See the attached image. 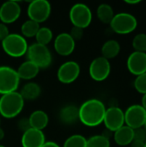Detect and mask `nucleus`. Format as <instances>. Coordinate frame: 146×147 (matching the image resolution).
I'll list each match as a JSON object with an SVG mask.
<instances>
[{"label": "nucleus", "instance_id": "obj_1", "mask_svg": "<svg viewBox=\"0 0 146 147\" xmlns=\"http://www.w3.org/2000/svg\"><path fill=\"white\" fill-rule=\"evenodd\" d=\"M106 107L98 99H89L78 108L79 121L86 127H95L103 122Z\"/></svg>", "mask_w": 146, "mask_h": 147}, {"label": "nucleus", "instance_id": "obj_2", "mask_svg": "<svg viewBox=\"0 0 146 147\" xmlns=\"http://www.w3.org/2000/svg\"><path fill=\"white\" fill-rule=\"evenodd\" d=\"M24 99L20 92L14 91L0 97V115L6 119L16 117L23 109Z\"/></svg>", "mask_w": 146, "mask_h": 147}, {"label": "nucleus", "instance_id": "obj_3", "mask_svg": "<svg viewBox=\"0 0 146 147\" xmlns=\"http://www.w3.org/2000/svg\"><path fill=\"white\" fill-rule=\"evenodd\" d=\"M1 44L4 53L12 58L22 57L28 47L26 39L19 34H9Z\"/></svg>", "mask_w": 146, "mask_h": 147}, {"label": "nucleus", "instance_id": "obj_4", "mask_svg": "<svg viewBox=\"0 0 146 147\" xmlns=\"http://www.w3.org/2000/svg\"><path fill=\"white\" fill-rule=\"evenodd\" d=\"M26 54L28 60L35 64L40 69L49 67L52 61V56L47 46H43L36 42L28 46Z\"/></svg>", "mask_w": 146, "mask_h": 147}, {"label": "nucleus", "instance_id": "obj_5", "mask_svg": "<svg viewBox=\"0 0 146 147\" xmlns=\"http://www.w3.org/2000/svg\"><path fill=\"white\" fill-rule=\"evenodd\" d=\"M109 25L114 33L119 34H128L136 29L138 21L133 15L127 12H120L114 15Z\"/></svg>", "mask_w": 146, "mask_h": 147}, {"label": "nucleus", "instance_id": "obj_6", "mask_svg": "<svg viewBox=\"0 0 146 147\" xmlns=\"http://www.w3.org/2000/svg\"><path fill=\"white\" fill-rule=\"evenodd\" d=\"M69 17L73 27L84 29L88 28L92 22V12L88 5L78 3L71 8Z\"/></svg>", "mask_w": 146, "mask_h": 147}, {"label": "nucleus", "instance_id": "obj_7", "mask_svg": "<svg viewBox=\"0 0 146 147\" xmlns=\"http://www.w3.org/2000/svg\"><path fill=\"white\" fill-rule=\"evenodd\" d=\"M20 84V78L16 70L12 67L0 66V95H5L10 92L17 91Z\"/></svg>", "mask_w": 146, "mask_h": 147}, {"label": "nucleus", "instance_id": "obj_8", "mask_svg": "<svg viewBox=\"0 0 146 147\" xmlns=\"http://www.w3.org/2000/svg\"><path fill=\"white\" fill-rule=\"evenodd\" d=\"M52 11L51 3L46 0H34L31 1L27 9L28 19L40 24L46 22Z\"/></svg>", "mask_w": 146, "mask_h": 147}, {"label": "nucleus", "instance_id": "obj_9", "mask_svg": "<svg viewBox=\"0 0 146 147\" xmlns=\"http://www.w3.org/2000/svg\"><path fill=\"white\" fill-rule=\"evenodd\" d=\"M125 114L126 126L137 129L143 127L146 121V110L141 104H133L127 108Z\"/></svg>", "mask_w": 146, "mask_h": 147}, {"label": "nucleus", "instance_id": "obj_10", "mask_svg": "<svg viewBox=\"0 0 146 147\" xmlns=\"http://www.w3.org/2000/svg\"><path fill=\"white\" fill-rule=\"evenodd\" d=\"M111 72V65L108 59L100 56L92 60L89 67L90 78L96 81L102 82L106 80Z\"/></svg>", "mask_w": 146, "mask_h": 147}, {"label": "nucleus", "instance_id": "obj_11", "mask_svg": "<svg viewBox=\"0 0 146 147\" xmlns=\"http://www.w3.org/2000/svg\"><path fill=\"white\" fill-rule=\"evenodd\" d=\"M81 68L77 62L70 60L63 63L58 69L57 77L60 83L70 84L75 82L80 75Z\"/></svg>", "mask_w": 146, "mask_h": 147}, {"label": "nucleus", "instance_id": "obj_12", "mask_svg": "<svg viewBox=\"0 0 146 147\" xmlns=\"http://www.w3.org/2000/svg\"><path fill=\"white\" fill-rule=\"evenodd\" d=\"M103 123L108 131L114 133L125 124L124 111L119 107H110L107 109Z\"/></svg>", "mask_w": 146, "mask_h": 147}, {"label": "nucleus", "instance_id": "obj_13", "mask_svg": "<svg viewBox=\"0 0 146 147\" xmlns=\"http://www.w3.org/2000/svg\"><path fill=\"white\" fill-rule=\"evenodd\" d=\"M22 9L18 2L9 0L0 6V21L4 24L15 22L21 16Z\"/></svg>", "mask_w": 146, "mask_h": 147}, {"label": "nucleus", "instance_id": "obj_14", "mask_svg": "<svg viewBox=\"0 0 146 147\" xmlns=\"http://www.w3.org/2000/svg\"><path fill=\"white\" fill-rule=\"evenodd\" d=\"M76 47V41L72 39L69 33L59 34L53 41V47L56 53L60 56L71 55Z\"/></svg>", "mask_w": 146, "mask_h": 147}, {"label": "nucleus", "instance_id": "obj_15", "mask_svg": "<svg viewBox=\"0 0 146 147\" xmlns=\"http://www.w3.org/2000/svg\"><path fill=\"white\" fill-rule=\"evenodd\" d=\"M126 66L128 71L135 76L146 72V53L137 51L132 53L127 58Z\"/></svg>", "mask_w": 146, "mask_h": 147}, {"label": "nucleus", "instance_id": "obj_16", "mask_svg": "<svg viewBox=\"0 0 146 147\" xmlns=\"http://www.w3.org/2000/svg\"><path fill=\"white\" fill-rule=\"evenodd\" d=\"M21 143L22 147H42L46 143L45 134L43 131L30 127L23 132Z\"/></svg>", "mask_w": 146, "mask_h": 147}, {"label": "nucleus", "instance_id": "obj_17", "mask_svg": "<svg viewBox=\"0 0 146 147\" xmlns=\"http://www.w3.org/2000/svg\"><path fill=\"white\" fill-rule=\"evenodd\" d=\"M40 70V69L35 64L29 60H27L19 65L16 70V72L20 80H31L37 77Z\"/></svg>", "mask_w": 146, "mask_h": 147}, {"label": "nucleus", "instance_id": "obj_18", "mask_svg": "<svg viewBox=\"0 0 146 147\" xmlns=\"http://www.w3.org/2000/svg\"><path fill=\"white\" fill-rule=\"evenodd\" d=\"M133 129L125 125L115 131L114 134V141L120 146H126L131 145L133 140Z\"/></svg>", "mask_w": 146, "mask_h": 147}, {"label": "nucleus", "instance_id": "obj_19", "mask_svg": "<svg viewBox=\"0 0 146 147\" xmlns=\"http://www.w3.org/2000/svg\"><path fill=\"white\" fill-rule=\"evenodd\" d=\"M59 120L65 125H72L79 121L78 108L75 105H66L59 111Z\"/></svg>", "mask_w": 146, "mask_h": 147}, {"label": "nucleus", "instance_id": "obj_20", "mask_svg": "<svg viewBox=\"0 0 146 147\" xmlns=\"http://www.w3.org/2000/svg\"><path fill=\"white\" fill-rule=\"evenodd\" d=\"M28 121L31 128L42 131L47 127L49 122V117L45 111L35 110L29 115Z\"/></svg>", "mask_w": 146, "mask_h": 147}, {"label": "nucleus", "instance_id": "obj_21", "mask_svg": "<svg viewBox=\"0 0 146 147\" xmlns=\"http://www.w3.org/2000/svg\"><path fill=\"white\" fill-rule=\"evenodd\" d=\"M40 93H41L40 86L34 82L27 83L26 84L22 86L20 91V94L24 99V101L25 100H29V101L35 100L40 96Z\"/></svg>", "mask_w": 146, "mask_h": 147}, {"label": "nucleus", "instance_id": "obj_22", "mask_svg": "<svg viewBox=\"0 0 146 147\" xmlns=\"http://www.w3.org/2000/svg\"><path fill=\"white\" fill-rule=\"evenodd\" d=\"M102 57L111 59L117 57L120 52V45L115 40H107L102 47Z\"/></svg>", "mask_w": 146, "mask_h": 147}, {"label": "nucleus", "instance_id": "obj_23", "mask_svg": "<svg viewBox=\"0 0 146 147\" xmlns=\"http://www.w3.org/2000/svg\"><path fill=\"white\" fill-rule=\"evenodd\" d=\"M96 15L98 19L105 24H110L114 16V12L112 6L108 3H102L97 7Z\"/></svg>", "mask_w": 146, "mask_h": 147}, {"label": "nucleus", "instance_id": "obj_24", "mask_svg": "<svg viewBox=\"0 0 146 147\" xmlns=\"http://www.w3.org/2000/svg\"><path fill=\"white\" fill-rule=\"evenodd\" d=\"M40 24L34 21H32L30 19L25 21L22 26H21V33L22 35L26 38H32L35 37L38 30L40 29Z\"/></svg>", "mask_w": 146, "mask_h": 147}, {"label": "nucleus", "instance_id": "obj_25", "mask_svg": "<svg viewBox=\"0 0 146 147\" xmlns=\"http://www.w3.org/2000/svg\"><path fill=\"white\" fill-rule=\"evenodd\" d=\"M52 38H53L52 31L47 27L40 28V29L38 30L35 35L36 43L43 46H47L52 40Z\"/></svg>", "mask_w": 146, "mask_h": 147}, {"label": "nucleus", "instance_id": "obj_26", "mask_svg": "<svg viewBox=\"0 0 146 147\" xmlns=\"http://www.w3.org/2000/svg\"><path fill=\"white\" fill-rule=\"evenodd\" d=\"M87 139L81 134H73L68 137L63 147H86Z\"/></svg>", "mask_w": 146, "mask_h": 147}, {"label": "nucleus", "instance_id": "obj_27", "mask_svg": "<svg viewBox=\"0 0 146 147\" xmlns=\"http://www.w3.org/2000/svg\"><path fill=\"white\" fill-rule=\"evenodd\" d=\"M86 147H110V141L102 134L94 135L87 140Z\"/></svg>", "mask_w": 146, "mask_h": 147}, {"label": "nucleus", "instance_id": "obj_28", "mask_svg": "<svg viewBox=\"0 0 146 147\" xmlns=\"http://www.w3.org/2000/svg\"><path fill=\"white\" fill-rule=\"evenodd\" d=\"M132 44L135 51L146 53V34L141 33L136 34L133 40Z\"/></svg>", "mask_w": 146, "mask_h": 147}, {"label": "nucleus", "instance_id": "obj_29", "mask_svg": "<svg viewBox=\"0 0 146 147\" xmlns=\"http://www.w3.org/2000/svg\"><path fill=\"white\" fill-rule=\"evenodd\" d=\"M134 88L135 90L143 95L146 94V72L137 76L134 80Z\"/></svg>", "mask_w": 146, "mask_h": 147}, {"label": "nucleus", "instance_id": "obj_30", "mask_svg": "<svg viewBox=\"0 0 146 147\" xmlns=\"http://www.w3.org/2000/svg\"><path fill=\"white\" fill-rule=\"evenodd\" d=\"M133 134H134L133 140L146 142V130L144 127L137 129H133Z\"/></svg>", "mask_w": 146, "mask_h": 147}, {"label": "nucleus", "instance_id": "obj_31", "mask_svg": "<svg viewBox=\"0 0 146 147\" xmlns=\"http://www.w3.org/2000/svg\"><path fill=\"white\" fill-rule=\"evenodd\" d=\"M69 34L72 37V39L75 41H77V40H79L82 39L83 35V29L77 28V27H73Z\"/></svg>", "mask_w": 146, "mask_h": 147}, {"label": "nucleus", "instance_id": "obj_32", "mask_svg": "<svg viewBox=\"0 0 146 147\" xmlns=\"http://www.w3.org/2000/svg\"><path fill=\"white\" fill-rule=\"evenodd\" d=\"M9 34V28L6 24L0 22V41L2 42Z\"/></svg>", "mask_w": 146, "mask_h": 147}, {"label": "nucleus", "instance_id": "obj_33", "mask_svg": "<svg viewBox=\"0 0 146 147\" xmlns=\"http://www.w3.org/2000/svg\"><path fill=\"white\" fill-rule=\"evenodd\" d=\"M19 127L21 130H22V132H25L26 130L29 129L30 128V125H29V121H28V119H22L20 121H19V124H18Z\"/></svg>", "mask_w": 146, "mask_h": 147}, {"label": "nucleus", "instance_id": "obj_34", "mask_svg": "<svg viewBox=\"0 0 146 147\" xmlns=\"http://www.w3.org/2000/svg\"><path fill=\"white\" fill-rule=\"evenodd\" d=\"M145 142L133 140V142L131 143V147H145Z\"/></svg>", "mask_w": 146, "mask_h": 147}, {"label": "nucleus", "instance_id": "obj_35", "mask_svg": "<svg viewBox=\"0 0 146 147\" xmlns=\"http://www.w3.org/2000/svg\"><path fill=\"white\" fill-rule=\"evenodd\" d=\"M42 147H60L57 143H55V142H53V141H48V142H46V143L42 146Z\"/></svg>", "mask_w": 146, "mask_h": 147}, {"label": "nucleus", "instance_id": "obj_36", "mask_svg": "<svg viewBox=\"0 0 146 147\" xmlns=\"http://www.w3.org/2000/svg\"><path fill=\"white\" fill-rule=\"evenodd\" d=\"M125 3L127 4H130V5H133V4H138V3H141V0H126Z\"/></svg>", "mask_w": 146, "mask_h": 147}, {"label": "nucleus", "instance_id": "obj_37", "mask_svg": "<svg viewBox=\"0 0 146 147\" xmlns=\"http://www.w3.org/2000/svg\"><path fill=\"white\" fill-rule=\"evenodd\" d=\"M141 105H142V107L146 110V94L145 95H143V96H142Z\"/></svg>", "mask_w": 146, "mask_h": 147}, {"label": "nucleus", "instance_id": "obj_38", "mask_svg": "<svg viewBox=\"0 0 146 147\" xmlns=\"http://www.w3.org/2000/svg\"><path fill=\"white\" fill-rule=\"evenodd\" d=\"M3 138H4V132H3V130L0 127V140H3Z\"/></svg>", "mask_w": 146, "mask_h": 147}, {"label": "nucleus", "instance_id": "obj_39", "mask_svg": "<svg viewBox=\"0 0 146 147\" xmlns=\"http://www.w3.org/2000/svg\"><path fill=\"white\" fill-rule=\"evenodd\" d=\"M144 127L145 128V130H146V121H145V126H144Z\"/></svg>", "mask_w": 146, "mask_h": 147}, {"label": "nucleus", "instance_id": "obj_40", "mask_svg": "<svg viewBox=\"0 0 146 147\" xmlns=\"http://www.w3.org/2000/svg\"><path fill=\"white\" fill-rule=\"evenodd\" d=\"M0 147H5L4 146H2V145H0Z\"/></svg>", "mask_w": 146, "mask_h": 147}, {"label": "nucleus", "instance_id": "obj_41", "mask_svg": "<svg viewBox=\"0 0 146 147\" xmlns=\"http://www.w3.org/2000/svg\"><path fill=\"white\" fill-rule=\"evenodd\" d=\"M145 147H146V142H145Z\"/></svg>", "mask_w": 146, "mask_h": 147}]
</instances>
